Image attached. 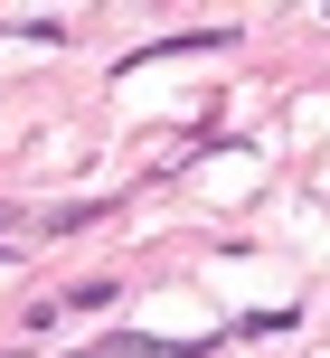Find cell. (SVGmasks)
<instances>
[{
	"label": "cell",
	"mask_w": 330,
	"mask_h": 358,
	"mask_svg": "<svg viewBox=\"0 0 330 358\" xmlns=\"http://www.w3.org/2000/svg\"><path fill=\"white\" fill-rule=\"evenodd\" d=\"M10 236H19V208H0V245H10Z\"/></svg>",
	"instance_id": "cell-3"
},
{
	"label": "cell",
	"mask_w": 330,
	"mask_h": 358,
	"mask_svg": "<svg viewBox=\"0 0 330 358\" xmlns=\"http://www.w3.org/2000/svg\"><path fill=\"white\" fill-rule=\"evenodd\" d=\"M94 217H104V198H66V208H48L38 227H48V236H76V227H94Z\"/></svg>",
	"instance_id": "cell-1"
},
{
	"label": "cell",
	"mask_w": 330,
	"mask_h": 358,
	"mask_svg": "<svg viewBox=\"0 0 330 358\" xmlns=\"http://www.w3.org/2000/svg\"><path fill=\"white\" fill-rule=\"evenodd\" d=\"M113 302V283H104V273H85V283H66V292H57V311H104Z\"/></svg>",
	"instance_id": "cell-2"
},
{
	"label": "cell",
	"mask_w": 330,
	"mask_h": 358,
	"mask_svg": "<svg viewBox=\"0 0 330 358\" xmlns=\"http://www.w3.org/2000/svg\"><path fill=\"white\" fill-rule=\"evenodd\" d=\"M0 358H29V349H0Z\"/></svg>",
	"instance_id": "cell-5"
},
{
	"label": "cell",
	"mask_w": 330,
	"mask_h": 358,
	"mask_svg": "<svg viewBox=\"0 0 330 358\" xmlns=\"http://www.w3.org/2000/svg\"><path fill=\"white\" fill-rule=\"evenodd\" d=\"M66 358H113V349H104V340H94V349H66Z\"/></svg>",
	"instance_id": "cell-4"
}]
</instances>
